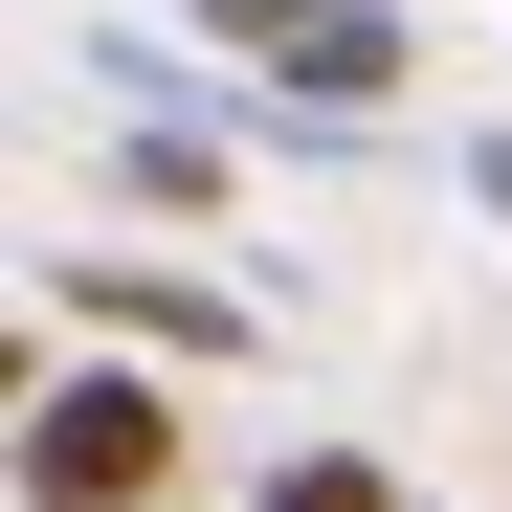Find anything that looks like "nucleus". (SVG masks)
<instances>
[{
  "instance_id": "1",
  "label": "nucleus",
  "mask_w": 512,
  "mask_h": 512,
  "mask_svg": "<svg viewBox=\"0 0 512 512\" xmlns=\"http://www.w3.org/2000/svg\"><path fill=\"white\" fill-rule=\"evenodd\" d=\"M156 468H179V401H156L134 357H90V379L23 401V512H134Z\"/></svg>"
},
{
  "instance_id": "4",
  "label": "nucleus",
  "mask_w": 512,
  "mask_h": 512,
  "mask_svg": "<svg viewBox=\"0 0 512 512\" xmlns=\"http://www.w3.org/2000/svg\"><path fill=\"white\" fill-rule=\"evenodd\" d=\"M245 512H401V490H379L357 446H312V468H268V490H245Z\"/></svg>"
},
{
  "instance_id": "2",
  "label": "nucleus",
  "mask_w": 512,
  "mask_h": 512,
  "mask_svg": "<svg viewBox=\"0 0 512 512\" xmlns=\"http://www.w3.org/2000/svg\"><path fill=\"white\" fill-rule=\"evenodd\" d=\"M201 45H223V67H268L290 112H379L401 67H423V45H401V0H201Z\"/></svg>"
},
{
  "instance_id": "3",
  "label": "nucleus",
  "mask_w": 512,
  "mask_h": 512,
  "mask_svg": "<svg viewBox=\"0 0 512 512\" xmlns=\"http://www.w3.org/2000/svg\"><path fill=\"white\" fill-rule=\"evenodd\" d=\"M67 312H90L112 334V357H245V290H201V268H90V245H67V268H45Z\"/></svg>"
}]
</instances>
